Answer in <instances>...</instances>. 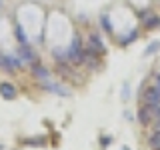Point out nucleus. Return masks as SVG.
<instances>
[{
  "label": "nucleus",
  "instance_id": "10",
  "mask_svg": "<svg viewBox=\"0 0 160 150\" xmlns=\"http://www.w3.org/2000/svg\"><path fill=\"white\" fill-rule=\"evenodd\" d=\"M156 50H160V42H152V46H148V48H146V52H144V54L148 56V54L156 52Z\"/></svg>",
  "mask_w": 160,
  "mask_h": 150
},
{
  "label": "nucleus",
  "instance_id": "13",
  "mask_svg": "<svg viewBox=\"0 0 160 150\" xmlns=\"http://www.w3.org/2000/svg\"><path fill=\"white\" fill-rule=\"evenodd\" d=\"M156 120H160V104L156 106Z\"/></svg>",
  "mask_w": 160,
  "mask_h": 150
},
{
  "label": "nucleus",
  "instance_id": "6",
  "mask_svg": "<svg viewBox=\"0 0 160 150\" xmlns=\"http://www.w3.org/2000/svg\"><path fill=\"white\" fill-rule=\"evenodd\" d=\"M18 54H20V58H24L26 62H34V52L28 48V44H20Z\"/></svg>",
  "mask_w": 160,
  "mask_h": 150
},
{
  "label": "nucleus",
  "instance_id": "4",
  "mask_svg": "<svg viewBox=\"0 0 160 150\" xmlns=\"http://www.w3.org/2000/svg\"><path fill=\"white\" fill-rule=\"evenodd\" d=\"M88 44H90V46H88V50H92V52H102V50H104V46H102V40H100L98 36H96V34H90V38H88Z\"/></svg>",
  "mask_w": 160,
  "mask_h": 150
},
{
  "label": "nucleus",
  "instance_id": "2",
  "mask_svg": "<svg viewBox=\"0 0 160 150\" xmlns=\"http://www.w3.org/2000/svg\"><path fill=\"white\" fill-rule=\"evenodd\" d=\"M142 104H148V106H158V104H160V90H156L154 86L144 88V92H142Z\"/></svg>",
  "mask_w": 160,
  "mask_h": 150
},
{
  "label": "nucleus",
  "instance_id": "9",
  "mask_svg": "<svg viewBox=\"0 0 160 150\" xmlns=\"http://www.w3.org/2000/svg\"><path fill=\"white\" fill-rule=\"evenodd\" d=\"M16 36H18V40H22V44H28V38H26V34H24V30L22 28H16Z\"/></svg>",
  "mask_w": 160,
  "mask_h": 150
},
{
  "label": "nucleus",
  "instance_id": "7",
  "mask_svg": "<svg viewBox=\"0 0 160 150\" xmlns=\"http://www.w3.org/2000/svg\"><path fill=\"white\" fill-rule=\"evenodd\" d=\"M148 146H150V150H160V132H154L148 138Z\"/></svg>",
  "mask_w": 160,
  "mask_h": 150
},
{
  "label": "nucleus",
  "instance_id": "8",
  "mask_svg": "<svg viewBox=\"0 0 160 150\" xmlns=\"http://www.w3.org/2000/svg\"><path fill=\"white\" fill-rule=\"evenodd\" d=\"M34 74L40 78V80H46L48 78V70L44 66H40V64H34Z\"/></svg>",
  "mask_w": 160,
  "mask_h": 150
},
{
  "label": "nucleus",
  "instance_id": "3",
  "mask_svg": "<svg viewBox=\"0 0 160 150\" xmlns=\"http://www.w3.org/2000/svg\"><path fill=\"white\" fill-rule=\"evenodd\" d=\"M140 16H142V22H144V26H146V28H156V26H160V18L154 12H150V10H148V12H142Z\"/></svg>",
  "mask_w": 160,
  "mask_h": 150
},
{
  "label": "nucleus",
  "instance_id": "1",
  "mask_svg": "<svg viewBox=\"0 0 160 150\" xmlns=\"http://www.w3.org/2000/svg\"><path fill=\"white\" fill-rule=\"evenodd\" d=\"M138 120L142 126H148L156 120V106H148V104H142V108L138 110Z\"/></svg>",
  "mask_w": 160,
  "mask_h": 150
},
{
  "label": "nucleus",
  "instance_id": "11",
  "mask_svg": "<svg viewBox=\"0 0 160 150\" xmlns=\"http://www.w3.org/2000/svg\"><path fill=\"white\" fill-rule=\"evenodd\" d=\"M152 86L156 88V90H160V74H156V76H154V82H152Z\"/></svg>",
  "mask_w": 160,
  "mask_h": 150
},
{
  "label": "nucleus",
  "instance_id": "5",
  "mask_svg": "<svg viewBox=\"0 0 160 150\" xmlns=\"http://www.w3.org/2000/svg\"><path fill=\"white\" fill-rule=\"evenodd\" d=\"M0 94H2L4 98H8V100H12V98H16V88L12 86V84H8V82H4V84H0Z\"/></svg>",
  "mask_w": 160,
  "mask_h": 150
},
{
  "label": "nucleus",
  "instance_id": "12",
  "mask_svg": "<svg viewBox=\"0 0 160 150\" xmlns=\"http://www.w3.org/2000/svg\"><path fill=\"white\" fill-rule=\"evenodd\" d=\"M154 132H160V120H156V124H154Z\"/></svg>",
  "mask_w": 160,
  "mask_h": 150
}]
</instances>
